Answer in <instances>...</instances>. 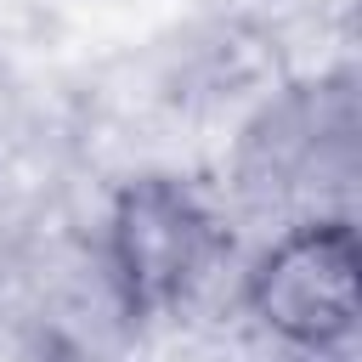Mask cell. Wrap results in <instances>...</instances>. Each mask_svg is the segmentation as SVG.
I'll return each instance as SVG.
<instances>
[{"label": "cell", "mask_w": 362, "mask_h": 362, "mask_svg": "<svg viewBox=\"0 0 362 362\" xmlns=\"http://www.w3.org/2000/svg\"><path fill=\"white\" fill-rule=\"evenodd\" d=\"M215 204L181 175H130L102 221V266L130 322L175 317L198 300L226 255Z\"/></svg>", "instance_id": "1"}, {"label": "cell", "mask_w": 362, "mask_h": 362, "mask_svg": "<svg viewBox=\"0 0 362 362\" xmlns=\"http://www.w3.org/2000/svg\"><path fill=\"white\" fill-rule=\"evenodd\" d=\"M243 311L300 356H339L362 317V243L345 215H311L272 238L243 272Z\"/></svg>", "instance_id": "2"}]
</instances>
